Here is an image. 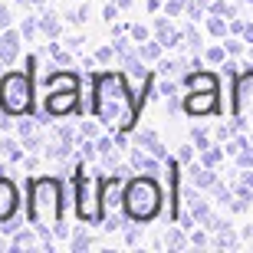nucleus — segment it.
Masks as SVG:
<instances>
[{"instance_id": "obj_43", "label": "nucleus", "mask_w": 253, "mask_h": 253, "mask_svg": "<svg viewBox=\"0 0 253 253\" xmlns=\"http://www.w3.org/2000/svg\"><path fill=\"white\" fill-rule=\"evenodd\" d=\"M23 168H27V171H37V168H40V155L27 151V158H23Z\"/></svg>"}, {"instance_id": "obj_16", "label": "nucleus", "mask_w": 253, "mask_h": 253, "mask_svg": "<svg viewBox=\"0 0 253 253\" xmlns=\"http://www.w3.org/2000/svg\"><path fill=\"white\" fill-rule=\"evenodd\" d=\"M188 69H191V59H184V56H161L158 59V76H168V79H181Z\"/></svg>"}, {"instance_id": "obj_19", "label": "nucleus", "mask_w": 253, "mask_h": 253, "mask_svg": "<svg viewBox=\"0 0 253 253\" xmlns=\"http://www.w3.org/2000/svg\"><path fill=\"white\" fill-rule=\"evenodd\" d=\"M184 46L191 49V53H204L207 43H204V30L194 27V20L191 23H184Z\"/></svg>"}, {"instance_id": "obj_21", "label": "nucleus", "mask_w": 253, "mask_h": 253, "mask_svg": "<svg viewBox=\"0 0 253 253\" xmlns=\"http://www.w3.org/2000/svg\"><path fill=\"white\" fill-rule=\"evenodd\" d=\"M224 158H227V151H224V145H220V141H217V145H211L207 151H201V155H197V161H201V165H207V168H214V171L224 165Z\"/></svg>"}, {"instance_id": "obj_4", "label": "nucleus", "mask_w": 253, "mask_h": 253, "mask_svg": "<svg viewBox=\"0 0 253 253\" xmlns=\"http://www.w3.org/2000/svg\"><path fill=\"white\" fill-rule=\"evenodd\" d=\"M165 207V191H161L158 174H135L122 188V211L131 217V224H151L161 217Z\"/></svg>"}, {"instance_id": "obj_29", "label": "nucleus", "mask_w": 253, "mask_h": 253, "mask_svg": "<svg viewBox=\"0 0 253 253\" xmlns=\"http://www.w3.org/2000/svg\"><path fill=\"white\" fill-rule=\"evenodd\" d=\"M207 13H220V17L234 20V17H240V7H237V3H230V0H214Z\"/></svg>"}, {"instance_id": "obj_5", "label": "nucleus", "mask_w": 253, "mask_h": 253, "mask_svg": "<svg viewBox=\"0 0 253 253\" xmlns=\"http://www.w3.org/2000/svg\"><path fill=\"white\" fill-rule=\"evenodd\" d=\"M73 178V207H76V220L89 227L102 224V207H99V178L85 174V161L76 165Z\"/></svg>"}, {"instance_id": "obj_17", "label": "nucleus", "mask_w": 253, "mask_h": 253, "mask_svg": "<svg viewBox=\"0 0 253 253\" xmlns=\"http://www.w3.org/2000/svg\"><path fill=\"white\" fill-rule=\"evenodd\" d=\"M217 171L214 168H207V165H201V161H197V165H191V184H194L197 191H211L217 184Z\"/></svg>"}, {"instance_id": "obj_15", "label": "nucleus", "mask_w": 253, "mask_h": 253, "mask_svg": "<svg viewBox=\"0 0 253 253\" xmlns=\"http://www.w3.org/2000/svg\"><path fill=\"white\" fill-rule=\"evenodd\" d=\"M37 17H40V33H43L46 40H59V37H63V23H66V20L59 17L56 10L43 7V10L37 13Z\"/></svg>"}, {"instance_id": "obj_38", "label": "nucleus", "mask_w": 253, "mask_h": 253, "mask_svg": "<svg viewBox=\"0 0 253 253\" xmlns=\"http://www.w3.org/2000/svg\"><path fill=\"white\" fill-rule=\"evenodd\" d=\"M237 168H240V171H247V168H253V141H250V145H247V148L244 151H240V155H237Z\"/></svg>"}, {"instance_id": "obj_36", "label": "nucleus", "mask_w": 253, "mask_h": 253, "mask_svg": "<svg viewBox=\"0 0 253 253\" xmlns=\"http://www.w3.org/2000/svg\"><path fill=\"white\" fill-rule=\"evenodd\" d=\"M174 158H178L181 165H194V158H197L194 141H188V145H178V155H174Z\"/></svg>"}, {"instance_id": "obj_45", "label": "nucleus", "mask_w": 253, "mask_h": 253, "mask_svg": "<svg viewBox=\"0 0 253 253\" xmlns=\"http://www.w3.org/2000/svg\"><path fill=\"white\" fill-rule=\"evenodd\" d=\"M240 181H244L247 188H253V168H247V171H240Z\"/></svg>"}, {"instance_id": "obj_40", "label": "nucleus", "mask_w": 253, "mask_h": 253, "mask_svg": "<svg viewBox=\"0 0 253 253\" xmlns=\"http://www.w3.org/2000/svg\"><path fill=\"white\" fill-rule=\"evenodd\" d=\"M138 240H141L138 224H128V227H125V244H138Z\"/></svg>"}, {"instance_id": "obj_1", "label": "nucleus", "mask_w": 253, "mask_h": 253, "mask_svg": "<svg viewBox=\"0 0 253 253\" xmlns=\"http://www.w3.org/2000/svg\"><path fill=\"white\" fill-rule=\"evenodd\" d=\"M27 224L37 227L43 237V247H53L56 240H69L66 224V204H69V184L66 174H30L27 178Z\"/></svg>"}, {"instance_id": "obj_13", "label": "nucleus", "mask_w": 253, "mask_h": 253, "mask_svg": "<svg viewBox=\"0 0 253 253\" xmlns=\"http://www.w3.org/2000/svg\"><path fill=\"white\" fill-rule=\"evenodd\" d=\"M128 165H131V171H135V174H158L168 161H161V158H155L151 151L138 148V145H131V148H128Z\"/></svg>"}, {"instance_id": "obj_2", "label": "nucleus", "mask_w": 253, "mask_h": 253, "mask_svg": "<svg viewBox=\"0 0 253 253\" xmlns=\"http://www.w3.org/2000/svg\"><path fill=\"white\" fill-rule=\"evenodd\" d=\"M85 79L92 85L89 115H95L105 128L135 131L138 112L145 109V102L128 89V76L122 69H105V73H89Z\"/></svg>"}, {"instance_id": "obj_34", "label": "nucleus", "mask_w": 253, "mask_h": 253, "mask_svg": "<svg viewBox=\"0 0 253 253\" xmlns=\"http://www.w3.org/2000/svg\"><path fill=\"white\" fill-rule=\"evenodd\" d=\"M92 63H102V66L119 63V53H115V46L109 43V46H102V49H95V53H92Z\"/></svg>"}, {"instance_id": "obj_46", "label": "nucleus", "mask_w": 253, "mask_h": 253, "mask_svg": "<svg viewBox=\"0 0 253 253\" xmlns=\"http://www.w3.org/2000/svg\"><path fill=\"white\" fill-rule=\"evenodd\" d=\"M46 3H49V0H27V7H30V10H43Z\"/></svg>"}, {"instance_id": "obj_35", "label": "nucleus", "mask_w": 253, "mask_h": 253, "mask_svg": "<svg viewBox=\"0 0 253 253\" xmlns=\"http://www.w3.org/2000/svg\"><path fill=\"white\" fill-rule=\"evenodd\" d=\"M161 13H168V17H181V13H188V0H165Z\"/></svg>"}, {"instance_id": "obj_39", "label": "nucleus", "mask_w": 253, "mask_h": 253, "mask_svg": "<svg viewBox=\"0 0 253 253\" xmlns=\"http://www.w3.org/2000/svg\"><path fill=\"white\" fill-rule=\"evenodd\" d=\"M13 27V10L7 7V3H0V30Z\"/></svg>"}, {"instance_id": "obj_49", "label": "nucleus", "mask_w": 253, "mask_h": 253, "mask_svg": "<svg viewBox=\"0 0 253 253\" xmlns=\"http://www.w3.org/2000/svg\"><path fill=\"white\" fill-rule=\"evenodd\" d=\"M247 3H253V0H247Z\"/></svg>"}, {"instance_id": "obj_50", "label": "nucleus", "mask_w": 253, "mask_h": 253, "mask_svg": "<svg viewBox=\"0 0 253 253\" xmlns=\"http://www.w3.org/2000/svg\"><path fill=\"white\" fill-rule=\"evenodd\" d=\"M250 244H253V237H250Z\"/></svg>"}, {"instance_id": "obj_30", "label": "nucleus", "mask_w": 253, "mask_h": 253, "mask_svg": "<svg viewBox=\"0 0 253 253\" xmlns=\"http://www.w3.org/2000/svg\"><path fill=\"white\" fill-rule=\"evenodd\" d=\"M89 247H95V237L89 230H76L69 237V250H89Z\"/></svg>"}, {"instance_id": "obj_32", "label": "nucleus", "mask_w": 253, "mask_h": 253, "mask_svg": "<svg viewBox=\"0 0 253 253\" xmlns=\"http://www.w3.org/2000/svg\"><path fill=\"white\" fill-rule=\"evenodd\" d=\"M201 227H207L211 234H220V230H230V227H234V224H230V217L211 214V217H207V220H204V224H201Z\"/></svg>"}, {"instance_id": "obj_44", "label": "nucleus", "mask_w": 253, "mask_h": 253, "mask_svg": "<svg viewBox=\"0 0 253 253\" xmlns=\"http://www.w3.org/2000/svg\"><path fill=\"white\" fill-rule=\"evenodd\" d=\"M161 7H165L161 0H148V3H145V10H148V13H161Z\"/></svg>"}, {"instance_id": "obj_37", "label": "nucleus", "mask_w": 253, "mask_h": 253, "mask_svg": "<svg viewBox=\"0 0 253 253\" xmlns=\"http://www.w3.org/2000/svg\"><path fill=\"white\" fill-rule=\"evenodd\" d=\"M119 13H122L119 0H105V7H102V20H105V23H115V20H119Z\"/></svg>"}, {"instance_id": "obj_20", "label": "nucleus", "mask_w": 253, "mask_h": 253, "mask_svg": "<svg viewBox=\"0 0 253 253\" xmlns=\"http://www.w3.org/2000/svg\"><path fill=\"white\" fill-rule=\"evenodd\" d=\"M207 33L214 40H227L230 37V20L220 17V13H207Z\"/></svg>"}, {"instance_id": "obj_12", "label": "nucleus", "mask_w": 253, "mask_h": 253, "mask_svg": "<svg viewBox=\"0 0 253 253\" xmlns=\"http://www.w3.org/2000/svg\"><path fill=\"white\" fill-rule=\"evenodd\" d=\"M23 33H20V27H7V30H0V66H17L20 53H23Z\"/></svg>"}, {"instance_id": "obj_3", "label": "nucleus", "mask_w": 253, "mask_h": 253, "mask_svg": "<svg viewBox=\"0 0 253 253\" xmlns=\"http://www.w3.org/2000/svg\"><path fill=\"white\" fill-rule=\"evenodd\" d=\"M37 69H40V56L30 53L27 56V69H13L0 73V112L3 115H33L37 112Z\"/></svg>"}, {"instance_id": "obj_24", "label": "nucleus", "mask_w": 253, "mask_h": 253, "mask_svg": "<svg viewBox=\"0 0 253 253\" xmlns=\"http://www.w3.org/2000/svg\"><path fill=\"white\" fill-rule=\"evenodd\" d=\"M191 141H194L197 155H201V151H207L211 145H217V141H214V131H207L204 125H194V128H191Z\"/></svg>"}, {"instance_id": "obj_27", "label": "nucleus", "mask_w": 253, "mask_h": 253, "mask_svg": "<svg viewBox=\"0 0 253 253\" xmlns=\"http://www.w3.org/2000/svg\"><path fill=\"white\" fill-rule=\"evenodd\" d=\"M20 33H23L27 43H33L37 37H43V33H40V17H37V13H30V17L20 20Z\"/></svg>"}, {"instance_id": "obj_22", "label": "nucleus", "mask_w": 253, "mask_h": 253, "mask_svg": "<svg viewBox=\"0 0 253 253\" xmlns=\"http://www.w3.org/2000/svg\"><path fill=\"white\" fill-rule=\"evenodd\" d=\"M227 59H230V53H227L224 43H214V46H207V49H204V63L211 66V69H220Z\"/></svg>"}, {"instance_id": "obj_42", "label": "nucleus", "mask_w": 253, "mask_h": 253, "mask_svg": "<svg viewBox=\"0 0 253 253\" xmlns=\"http://www.w3.org/2000/svg\"><path fill=\"white\" fill-rule=\"evenodd\" d=\"M63 43H66V46H69V49H73V53H76V49H79V46H83V43H85V37H83V33H76V37H66Z\"/></svg>"}, {"instance_id": "obj_18", "label": "nucleus", "mask_w": 253, "mask_h": 253, "mask_svg": "<svg viewBox=\"0 0 253 253\" xmlns=\"http://www.w3.org/2000/svg\"><path fill=\"white\" fill-rule=\"evenodd\" d=\"M184 230H188V227L174 220V224L165 230V247H168V250H184V247H191V234H184Z\"/></svg>"}, {"instance_id": "obj_26", "label": "nucleus", "mask_w": 253, "mask_h": 253, "mask_svg": "<svg viewBox=\"0 0 253 253\" xmlns=\"http://www.w3.org/2000/svg\"><path fill=\"white\" fill-rule=\"evenodd\" d=\"M211 197H214L217 204L230 207V204H234V184H230V181H217L214 188H211Z\"/></svg>"}, {"instance_id": "obj_28", "label": "nucleus", "mask_w": 253, "mask_h": 253, "mask_svg": "<svg viewBox=\"0 0 253 253\" xmlns=\"http://www.w3.org/2000/svg\"><path fill=\"white\" fill-rule=\"evenodd\" d=\"M66 23H73V27H85V20H89V3H79V7H69L63 13Z\"/></svg>"}, {"instance_id": "obj_9", "label": "nucleus", "mask_w": 253, "mask_h": 253, "mask_svg": "<svg viewBox=\"0 0 253 253\" xmlns=\"http://www.w3.org/2000/svg\"><path fill=\"white\" fill-rule=\"evenodd\" d=\"M20 204H23V197H20L17 181L3 171V174H0V224L13 220V217L20 214Z\"/></svg>"}, {"instance_id": "obj_23", "label": "nucleus", "mask_w": 253, "mask_h": 253, "mask_svg": "<svg viewBox=\"0 0 253 253\" xmlns=\"http://www.w3.org/2000/svg\"><path fill=\"white\" fill-rule=\"evenodd\" d=\"M138 56L145 59V63H158V59L165 56V46L151 37V40H145V43H138Z\"/></svg>"}, {"instance_id": "obj_10", "label": "nucleus", "mask_w": 253, "mask_h": 253, "mask_svg": "<svg viewBox=\"0 0 253 253\" xmlns=\"http://www.w3.org/2000/svg\"><path fill=\"white\" fill-rule=\"evenodd\" d=\"M181 85H184V89H201V92H224L220 73H217V69H211V66L188 69V73L181 76Z\"/></svg>"}, {"instance_id": "obj_11", "label": "nucleus", "mask_w": 253, "mask_h": 253, "mask_svg": "<svg viewBox=\"0 0 253 253\" xmlns=\"http://www.w3.org/2000/svg\"><path fill=\"white\" fill-rule=\"evenodd\" d=\"M151 27H155V40H158L165 49H178L184 46V23H174V17H168V13H161V17L151 20Z\"/></svg>"}, {"instance_id": "obj_31", "label": "nucleus", "mask_w": 253, "mask_h": 253, "mask_svg": "<svg viewBox=\"0 0 253 253\" xmlns=\"http://www.w3.org/2000/svg\"><path fill=\"white\" fill-rule=\"evenodd\" d=\"M128 37L135 40V43H145V40L155 37V27H151V23H131V27H128Z\"/></svg>"}, {"instance_id": "obj_41", "label": "nucleus", "mask_w": 253, "mask_h": 253, "mask_svg": "<svg viewBox=\"0 0 253 253\" xmlns=\"http://www.w3.org/2000/svg\"><path fill=\"white\" fill-rule=\"evenodd\" d=\"M244 30H247V20H240V17L230 20V37H244Z\"/></svg>"}, {"instance_id": "obj_25", "label": "nucleus", "mask_w": 253, "mask_h": 253, "mask_svg": "<svg viewBox=\"0 0 253 253\" xmlns=\"http://www.w3.org/2000/svg\"><path fill=\"white\" fill-rule=\"evenodd\" d=\"M211 247H217V250H237V247H240V237H237L234 227H230V230H220V234L211 237Z\"/></svg>"}, {"instance_id": "obj_33", "label": "nucleus", "mask_w": 253, "mask_h": 253, "mask_svg": "<svg viewBox=\"0 0 253 253\" xmlns=\"http://www.w3.org/2000/svg\"><path fill=\"white\" fill-rule=\"evenodd\" d=\"M99 125H102V122H99L95 115H92V119H85V122H79V138H99V135H102Z\"/></svg>"}, {"instance_id": "obj_7", "label": "nucleus", "mask_w": 253, "mask_h": 253, "mask_svg": "<svg viewBox=\"0 0 253 253\" xmlns=\"http://www.w3.org/2000/svg\"><path fill=\"white\" fill-rule=\"evenodd\" d=\"M230 115L253 125V66H247L230 85Z\"/></svg>"}, {"instance_id": "obj_48", "label": "nucleus", "mask_w": 253, "mask_h": 253, "mask_svg": "<svg viewBox=\"0 0 253 253\" xmlns=\"http://www.w3.org/2000/svg\"><path fill=\"white\" fill-rule=\"evenodd\" d=\"M13 3H20V7H27V0H13Z\"/></svg>"}, {"instance_id": "obj_14", "label": "nucleus", "mask_w": 253, "mask_h": 253, "mask_svg": "<svg viewBox=\"0 0 253 253\" xmlns=\"http://www.w3.org/2000/svg\"><path fill=\"white\" fill-rule=\"evenodd\" d=\"M135 145H138V148H145V151H151V155H155V158H161V161H171V158H174V155L165 148V141H161V135L155 128L135 131Z\"/></svg>"}, {"instance_id": "obj_8", "label": "nucleus", "mask_w": 253, "mask_h": 253, "mask_svg": "<svg viewBox=\"0 0 253 253\" xmlns=\"http://www.w3.org/2000/svg\"><path fill=\"white\" fill-rule=\"evenodd\" d=\"M184 115H188V119L224 115V102H220V92H201V89H184Z\"/></svg>"}, {"instance_id": "obj_6", "label": "nucleus", "mask_w": 253, "mask_h": 253, "mask_svg": "<svg viewBox=\"0 0 253 253\" xmlns=\"http://www.w3.org/2000/svg\"><path fill=\"white\" fill-rule=\"evenodd\" d=\"M83 85H56V89H46L43 95V109H46L53 119H69V115H83Z\"/></svg>"}, {"instance_id": "obj_47", "label": "nucleus", "mask_w": 253, "mask_h": 253, "mask_svg": "<svg viewBox=\"0 0 253 253\" xmlns=\"http://www.w3.org/2000/svg\"><path fill=\"white\" fill-rule=\"evenodd\" d=\"M244 40H247V43H250V46H253V23H250V20H247V30H244Z\"/></svg>"}]
</instances>
